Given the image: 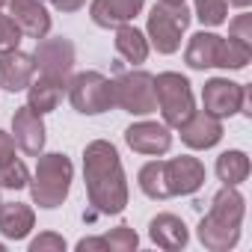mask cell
Here are the masks:
<instances>
[{
  "label": "cell",
  "mask_w": 252,
  "mask_h": 252,
  "mask_svg": "<svg viewBox=\"0 0 252 252\" xmlns=\"http://www.w3.org/2000/svg\"><path fill=\"white\" fill-rule=\"evenodd\" d=\"M83 181H86V199L95 214L101 217H119L128 208L131 187L125 175L122 158L113 143L92 140L83 149Z\"/></svg>",
  "instance_id": "obj_1"
},
{
  "label": "cell",
  "mask_w": 252,
  "mask_h": 252,
  "mask_svg": "<svg viewBox=\"0 0 252 252\" xmlns=\"http://www.w3.org/2000/svg\"><path fill=\"white\" fill-rule=\"evenodd\" d=\"M246 217V199L237 187L222 184L214 199H211V211L199 220L196 225V237L205 249L211 252H228L240 243V225Z\"/></svg>",
  "instance_id": "obj_2"
},
{
  "label": "cell",
  "mask_w": 252,
  "mask_h": 252,
  "mask_svg": "<svg viewBox=\"0 0 252 252\" xmlns=\"http://www.w3.org/2000/svg\"><path fill=\"white\" fill-rule=\"evenodd\" d=\"M71 181H74V163L68 155H63V152L36 155V172L30 175V184H27L33 205H39L45 211L60 208L71 193Z\"/></svg>",
  "instance_id": "obj_3"
},
{
  "label": "cell",
  "mask_w": 252,
  "mask_h": 252,
  "mask_svg": "<svg viewBox=\"0 0 252 252\" xmlns=\"http://www.w3.org/2000/svg\"><path fill=\"white\" fill-rule=\"evenodd\" d=\"M190 21H193V12L184 3H163V0H158L149 12L146 39L158 54L172 57L175 51H181V39H184Z\"/></svg>",
  "instance_id": "obj_4"
},
{
  "label": "cell",
  "mask_w": 252,
  "mask_h": 252,
  "mask_svg": "<svg viewBox=\"0 0 252 252\" xmlns=\"http://www.w3.org/2000/svg\"><path fill=\"white\" fill-rule=\"evenodd\" d=\"M155 101L163 116V125L178 128V125L196 110L193 86L181 71H160L155 74Z\"/></svg>",
  "instance_id": "obj_5"
},
{
  "label": "cell",
  "mask_w": 252,
  "mask_h": 252,
  "mask_svg": "<svg viewBox=\"0 0 252 252\" xmlns=\"http://www.w3.org/2000/svg\"><path fill=\"white\" fill-rule=\"evenodd\" d=\"M113 107L131 116H152L158 113L155 101V74L146 68H131L113 80Z\"/></svg>",
  "instance_id": "obj_6"
},
{
  "label": "cell",
  "mask_w": 252,
  "mask_h": 252,
  "mask_svg": "<svg viewBox=\"0 0 252 252\" xmlns=\"http://www.w3.org/2000/svg\"><path fill=\"white\" fill-rule=\"evenodd\" d=\"M202 110L222 122L237 113L252 119V89L243 83H234L228 77H211L202 86Z\"/></svg>",
  "instance_id": "obj_7"
},
{
  "label": "cell",
  "mask_w": 252,
  "mask_h": 252,
  "mask_svg": "<svg viewBox=\"0 0 252 252\" xmlns=\"http://www.w3.org/2000/svg\"><path fill=\"white\" fill-rule=\"evenodd\" d=\"M65 92L80 116H101L113 110V80L101 71H77L68 77Z\"/></svg>",
  "instance_id": "obj_8"
},
{
  "label": "cell",
  "mask_w": 252,
  "mask_h": 252,
  "mask_svg": "<svg viewBox=\"0 0 252 252\" xmlns=\"http://www.w3.org/2000/svg\"><path fill=\"white\" fill-rule=\"evenodd\" d=\"M33 60H36V71L39 74L57 77V80H68L71 71H74L77 51H74V42L65 39V36H54V39L45 36V39L36 42Z\"/></svg>",
  "instance_id": "obj_9"
},
{
  "label": "cell",
  "mask_w": 252,
  "mask_h": 252,
  "mask_svg": "<svg viewBox=\"0 0 252 252\" xmlns=\"http://www.w3.org/2000/svg\"><path fill=\"white\" fill-rule=\"evenodd\" d=\"M125 143H128L131 152L143 155V158H163L172 149V128L163 122H134L125 128Z\"/></svg>",
  "instance_id": "obj_10"
},
{
  "label": "cell",
  "mask_w": 252,
  "mask_h": 252,
  "mask_svg": "<svg viewBox=\"0 0 252 252\" xmlns=\"http://www.w3.org/2000/svg\"><path fill=\"white\" fill-rule=\"evenodd\" d=\"M163 178H166V193L172 196H193L205 187V163L193 155H178L163 160Z\"/></svg>",
  "instance_id": "obj_11"
},
{
  "label": "cell",
  "mask_w": 252,
  "mask_h": 252,
  "mask_svg": "<svg viewBox=\"0 0 252 252\" xmlns=\"http://www.w3.org/2000/svg\"><path fill=\"white\" fill-rule=\"evenodd\" d=\"M175 131L181 134V143L187 149H193V152H208V149L220 146V140L225 134L222 119H217V116H211L205 110H193Z\"/></svg>",
  "instance_id": "obj_12"
},
{
  "label": "cell",
  "mask_w": 252,
  "mask_h": 252,
  "mask_svg": "<svg viewBox=\"0 0 252 252\" xmlns=\"http://www.w3.org/2000/svg\"><path fill=\"white\" fill-rule=\"evenodd\" d=\"M12 140H15V146H18L24 155H30V158H36V155L45 152L48 128H45L42 116H39L36 110H30L27 104L12 113Z\"/></svg>",
  "instance_id": "obj_13"
},
{
  "label": "cell",
  "mask_w": 252,
  "mask_h": 252,
  "mask_svg": "<svg viewBox=\"0 0 252 252\" xmlns=\"http://www.w3.org/2000/svg\"><path fill=\"white\" fill-rule=\"evenodd\" d=\"M9 6V18L18 24V30L27 36V39H45L51 33V15L45 9L42 0H6Z\"/></svg>",
  "instance_id": "obj_14"
},
{
  "label": "cell",
  "mask_w": 252,
  "mask_h": 252,
  "mask_svg": "<svg viewBox=\"0 0 252 252\" xmlns=\"http://www.w3.org/2000/svg\"><path fill=\"white\" fill-rule=\"evenodd\" d=\"M222 42L225 36H217L211 30H199L190 36L187 48H184V63L193 71H205V68H220L222 63Z\"/></svg>",
  "instance_id": "obj_15"
},
{
  "label": "cell",
  "mask_w": 252,
  "mask_h": 252,
  "mask_svg": "<svg viewBox=\"0 0 252 252\" xmlns=\"http://www.w3.org/2000/svg\"><path fill=\"white\" fill-rule=\"evenodd\" d=\"M33 77H36V60H33V54H24L21 48L0 54V89H6V92H24Z\"/></svg>",
  "instance_id": "obj_16"
},
{
  "label": "cell",
  "mask_w": 252,
  "mask_h": 252,
  "mask_svg": "<svg viewBox=\"0 0 252 252\" xmlns=\"http://www.w3.org/2000/svg\"><path fill=\"white\" fill-rule=\"evenodd\" d=\"M143 6H146V0H92L89 18L104 30H116L122 24H134Z\"/></svg>",
  "instance_id": "obj_17"
},
{
  "label": "cell",
  "mask_w": 252,
  "mask_h": 252,
  "mask_svg": "<svg viewBox=\"0 0 252 252\" xmlns=\"http://www.w3.org/2000/svg\"><path fill=\"white\" fill-rule=\"evenodd\" d=\"M149 240L166 252H178L190 243V228L181 217L175 214H158L149 222Z\"/></svg>",
  "instance_id": "obj_18"
},
{
  "label": "cell",
  "mask_w": 252,
  "mask_h": 252,
  "mask_svg": "<svg viewBox=\"0 0 252 252\" xmlns=\"http://www.w3.org/2000/svg\"><path fill=\"white\" fill-rule=\"evenodd\" d=\"M36 228V211L24 202H0V234L6 240H27Z\"/></svg>",
  "instance_id": "obj_19"
},
{
  "label": "cell",
  "mask_w": 252,
  "mask_h": 252,
  "mask_svg": "<svg viewBox=\"0 0 252 252\" xmlns=\"http://www.w3.org/2000/svg\"><path fill=\"white\" fill-rule=\"evenodd\" d=\"M65 83L68 80H57V77H48V74H39V80H30V86L24 89L27 92V107L36 110L39 116H48L60 107L63 95H65Z\"/></svg>",
  "instance_id": "obj_20"
},
{
  "label": "cell",
  "mask_w": 252,
  "mask_h": 252,
  "mask_svg": "<svg viewBox=\"0 0 252 252\" xmlns=\"http://www.w3.org/2000/svg\"><path fill=\"white\" fill-rule=\"evenodd\" d=\"M113 45H116V54H119L125 63H131V65H143V63L149 60V51H152L146 33L137 30L134 24H122V27H116Z\"/></svg>",
  "instance_id": "obj_21"
},
{
  "label": "cell",
  "mask_w": 252,
  "mask_h": 252,
  "mask_svg": "<svg viewBox=\"0 0 252 252\" xmlns=\"http://www.w3.org/2000/svg\"><path fill=\"white\" fill-rule=\"evenodd\" d=\"M214 172H217V178H220L222 184H228V187H240V184L249 178V172H252L249 155H246L243 149H228V152H222V155L217 158Z\"/></svg>",
  "instance_id": "obj_22"
},
{
  "label": "cell",
  "mask_w": 252,
  "mask_h": 252,
  "mask_svg": "<svg viewBox=\"0 0 252 252\" xmlns=\"http://www.w3.org/2000/svg\"><path fill=\"white\" fill-rule=\"evenodd\" d=\"M137 184H140V190H143V196H149V199H169V193H166V178H163V160L160 158H155V160H149V163H143L140 166V172H137Z\"/></svg>",
  "instance_id": "obj_23"
},
{
  "label": "cell",
  "mask_w": 252,
  "mask_h": 252,
  "mask_svg": "<svg viewBox=\"0 0 252 252\" xmlns=\"http://www.w3.org/2000/svg\"><path fill=\"white\" fill-rule=\"evenodd\" d=\"M252 63V45L249 42H240V39H234V36H228L225 42H222V63H220V68H225V71H240V68H246Z\"/></svg>",
  "instance_id": "obj_24"
},
{
  "label": "cell",
  "mask_w": 252,
  "mask_h": 252,
  "mask_svg": "<svg viewBox=\"0 0 252 252\" xmlns=\"http://www.w3.org/2000/svg\"><path fill=\"white\" fill-rule=\"evenodd\" d=\"M193 15L202 27H220L228 21V0H193Z\"/></svg>",
  "instance_id": "obj_25"
},
{
  "label": "cell",
  "mask_w": 252,
  "mask_h": 252,
  "mask_svg": "<svg viewBox=\"0 0 252 252\" xmlns=\"http://www.w3.org/2000/svg\"><path fill=\"white\" fill-rule=\"evenodd\" d=\"M27 184H30V169L24 160L12 158L0 163V190H24Z\"/></svg>",
  "instance_id": "obj_26"
},
{
  "label": "cell",
  "mask_w": 252,
  "mask_h": 252,
  "mask_svg": "<svg viewBox=\"0 0 252 252\" xmlns=\"http://www.w3.org/2000/svg\"><path fill=\"white\" fill-rule=\"evenodd\" d=\"M107 240V252H134L140 246V234L131 225H116L104 234Z\"/></svg>",
  "instance_id": "obj_27"
},
{
  "label": "cell",
  "mask_w": 252,
  "mask_h": 252,
  "mask_svg": "<svg viewBox=\"0 0 252 252\" xmlns=\"http://www.w3.org/2000/svg\"><path fill=\"white\" fill-rule=\"evenodd\" d=\"M21 30H18V24L9 18V15H3L0 12V54H6V51H15L18 45H21Z\"/></svg>",
  "instance_id": "obj_28"
},
{
  "label": "cell",
  "mask_w": 252,
  "mask_h": 252,
  "mask_svg": "<svg viewBox=\"0 0 252 252\" xmlns=\"http://www.w3.org/2000/svg\"><path fill=\"white\" fill-rule=\"evenodd\" d=\"M65 237L57 231H42L39 237L30 240V252H65Z\"/></svg>",
  "instance_id": "obj_29"
},
{
  "label": "cell",
  "mask_w": 252,
  "mask_h": 252,
  "mask_svg": "<svg viewBox=\"0 0 252 252\" xmlns=\"http://www.w3.org/2000/svg\"><path fill=\"white\" fill-rule=\"evenodd\" d=\"M228 36H234V39L252 45V15H249V9H240V15L231 18V24H228Z\"/></svg>",
  "instance_id": "obj_30"
},
{
  "label": "cell",
  "mask_w": 252,
  "mask_h": 252,
  "mask_svg": "<svg viewBox=\"0 0 252 252\" xmlns=\"http://www.w3.org/2000/svg\"><path fill=\"white\" fill-rule=\"evenodd\" d=\"M74 249L77 252H107V240H104V234L101 237H80L74 243Z\"/></svg>",
  "instance_id": "obj_31"
},
{
  "label": "cell",
  "mask_w": 252,
  "mask_h": 252,
  "mask_svg": "<svg viewBox=\"0 0 252 252\" xmlns=\"http://www.w3.org/2000/svg\"><path fill=\"white\" fill-rule=\"evenodd\" d=\"M12 158H15V140H12V134L0 128V163H6Z\"/></svg>",
  "instance_id": "obj_32"
},
{
  "label": "cell",
  "mask_w": 252,
  "mask_h": 252,
  "mask_svg": "<svg viewBox=\"0 0 252 252\" xmlns=\"http://www.w3.org/2000/svg\"><path fill=\"white\" fill-rule=\"evenodd\" d=\"M51 3L57 12H77V9H83L86 0H51Z\"/></svg>",
  "instance_id": "obj_33"
},
{
  "label": "cell",
  "mask_w": 252,
  "mask_h": 252,
  "mask_svg": "<svg viewBox=\"0 0 252 252\" xmlns=\"http://www.w3.org/2000/svg\"><path fill=\"white\" fill-rule=\"evenodd\" d=\"M228 6H237V9H249L252 0H228Z\"/></svg>",
  "instance_id": "obj_34"
},
{
  "label": "cell",
  "mask_w": 252,
  "mask_h": 252,
  "mask_svg": "<svg viewBox=\"0 0 252 252\" xmlns=\"http://www.w3.org/2000/svg\"><path fill=\"white\" fill-rule=\"evenodd\" d=\"M163 3H184V0H163Z\"/></svg>",
  "instance_id": "obj_35"
},
{
  "label": "cell",
  "mask_w": 252,
  "mask_h": 252,
  "mask_svg": "<svg viewBox=\"0 0 252 252\" xmlns=\"http://www.w3.org/2000/svg\"><path fill=\"white\" fill-rule=\"evenodd\" d=\"M3 6H6V0H0V9H3Z\"/></svg>",
  "instance_id": "obj_36"
},
{
  "label": "cell",
  "mask_w": 252,
  "mask_h": 252,
  "mask_svg": "<svg viewBox=\"0 0 252 252\" xmlns=\"http://www.w3.org/2000/svg\"><path fill=\"white\" fill-rule=\"evenodd\" d=\"M0 252H3V243H0Z\"/></svg>",
  "instance_id": "obj_37"
},
{
  "label": "cell",
  "mask_w": 252,
  "mask_h": 252,
  "mask_svg": "<svg viewBox=\"0 0 252 252\" xmlns=\"http://www.w3.org/2000/svg\"><path fill=\"white\" fill-rule=\"evenodd\" d=\"M42 3H45V0H42Z\"/></svg>",
  "instance_id": "obj_38"
},
{
  "label": "cell",
  "mask_w": 252,
  "mask_h": 252,
  "mask_svg": "<svg viewBox=\"0 0 252 252\" xmlns=\"http://www.w3.org/2000/svg\"><path fill=\"white\" fill-rule=\"evenodd\" d=\"M0 202H3V199H0Z\"/></svg>",
  "instance_id": "obj_39"
}]
</instances>
